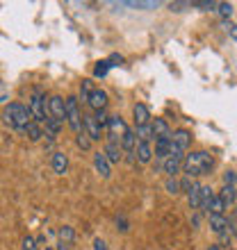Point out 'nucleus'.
Masks as SVG:
<instances>
[{"label": "nucleus", "instance_id": "nucleus-26", "mask_svg": "<svg viewBox=\"0 0 237 250\" xmlns=\"http://www.w3.org/2000/svg\"><path fill=\"white\" fill-rule=\"evenodd\" d=\"M110 68H112V62H110V60L98 62V64H96V68H94V78H105Z\"/></svg>", "mask_w": 237, "mask_h": 250}, {"label": "nucleus", "instance_id": "nucleus-28", "mask_svg": "<svg viewBox=\"0 0 237 250\" xmlns=\"http://www.w3.org/2000/svg\"><path fill=\"white\" fill-rule=\"evenodd\" d=\"M228 209V207H226V203L224 200H221V196H214V200H212V205H210V214H224V211Z\"/></svg>", "mask_w": 237, "mask_h": 250}, {"label": "nucleus", "instance_id": "nucleus-13", "mask_svg": "<svg viewBox=\"0 0 237 250\" xmlns=\"http://www.w3.org/2000/svg\"><path fill=\"white\" fill-rule=\"evenodd\" d=\"M132 116H135V125H151V109L144 103H137L132 107Z\"/></svg>", "mask_w": 237, "mask_h": 250}, {"label": "nucleus", "instance_id": "nucleus-19", "mask_svg": "<svg viewBox=\"0 0 237 250\" xmlns=\"http://www.w3.org/2000/svg\"><path fill=\"white\" fill-rule=\"evenodd\" d=\"M201 191H203V187L198 185V182H194V187H191V191L187 193V203H190L191 209H201Z\"/></svg>", "mask_w": 237, "mask_h": 250}, {"label": "nucleus", "instance_id": "nucleus-23", "mask_svg": "<svg viewBox=\"0 0 237 250\" xmlns=\"http://www.w3.org/2000/svg\"><path fill=\"white\" fill-rule=\"evenodd\" d=\"M212 200H214V193H212V189H210V187H203V191H201V211H208V214H210Z\"/></svg>", "mask_w": 237, "mask_h": 250}, {"label": "nucleus", "instance_id": "nucleus-43", "mask_svg": "<svg viewBox=\"0 0 237 250\" xmlns=\"http://www.w3.org/2000/svg\"><path fill=\"white\" fill-rule=\"evenodd\" d=\"M57 250H71V246L64 244V241H59V244H57Z\"/></svg>", "mask_w": 237, "mask_h": 250}, {"label": "nucleus", "instance_id": "nucleus-24", "mask_svg": "<svg viewBox=\"0 0 237 250\" xmlns=\"http://www.w3.org/2000/svg\"><path fill=\"white\" fill-rule=\"evenodd\" d=\"M23 132L27 134V139H30V141H39L41 137H46V134H44V130H41V125H39V123H34V121H32L30 125H27V127H25Z\"/></svg>", "mask_w": 237, "mask_h": 250}, {"label": "nucleus", "instance_id": "nucleus-18", "mask_svg": "<svg viewBox=\"0 0 237 250\" xmlns=\"http://www.w3.org/2000/svg\"><path fill=\"white\" fill-rule=\"evenodd\" d=\"M137 134H135V130H130L128 127V132L123 134V139H121V148H123V152L128 155V152H135L137 150Z\"/></svg>", "mask_w": 237, "mask_h": 250}, {"label": "nucleus", "instance_id": "nucleus-35", "mask_svg": "<svg viewBox=\"0 0 237 250\" xmlns=\"http://www.w3.org/2000/svg\"><path fill=\"white\" fill-rule=\"evenodd\" d=\"M191 187H194V178H190V175H185V178L180 180V191H187V193H190Z\"/></svg>", "mask_w": 237, "mask_h": 250}, {"label": "nucleus", "instance_id": "nucleus-25", "mask_svg": "<svg viewBox=\"0 0 237 250\" xmlns=\"http://www.w3.org/2000/svg\"><path fill=\"white\" fill-rule=\"evenodd\" d=\"M59 130H62V121L53 119V116H48V119H46V132H48V137H57Z\"/></svg>", "mask_w": 237, "mask_h": 250}, {"label": "nucleus", "instance_id": "nucleus-42", "mask_svg": "<svg viewBox=\"0 0 237 250\" xmlns=\"http://www.w3.org/2000/svg\"><path fill=\"white\" fill-rule=\"evenodd\" d=\"M110 62H112V66H117V64H121V62H123V57H121V55H112V57H110Z\"/></svg>", "mask_w": 237, "mask_h": 250}, {"label": "nucleus", "instance_id": "nucleus-22", "mask_svg": "<svg viewBox=\"0 0 237 250\" xmlns=\"http://www.w3.org/2000/svg\"><path fill=\"white\" fill-rule=\"evenodd\" d=\"M94 89H96V86H94L92 80H82V82H80V96H78V100H82V103H89Z\"/></svg>", "mask_w": 237, "mask_h": 250}, {"label": "nucleus", "instance_id": "nucleus-20", "mask_svg": "<svg viewBox=\"0 0 237 250\" xmlns=\"http://www.w3.org/2000/svg\"><path fill=\"white\" fill-rule=\"evenodd\" d=\"M135 134H137V141H144V144H151L155 139L153 125H135Z\"/></svg>", "mask_w": 237, "mask_h": 250}, {"label": "nucleus", "instance_id": "nucleus-36", "mask_svg": "<svg viewBox=\"0 0 237 250\" xmlns=\"http://www.w3.org/2000/svg\"><path fill=\"white\" fill-rule=\"evenodd\" d=\"M224 30H226V32H228V34H231L233 39L237 41V25H235V23H233V21H224Z\"/></svg>", "mask_w": 237, "mask_h": 250}, {"label": "nucleus", "instance_id": "nucleus-44", "mask_svg": "<svg viewBox=\"0 0 237 250\" xmlns=\"http://www.w3.org/2000/svg\"><path fill=\"white\" fill-rule=\"evenodd\" d=\"M208 250H221V248H219V246H210V248H208Z\"/></svg>", "mask_w": 237, "mask_h": 250}, {"label": "nucleus", "instance_id": "nucleus-3", "mask_svg": "<svg viewBox=\"0 0 237 250\" xmlns=\"http://www.w3.org/2000/svg\"><path fill=\"white\" fill-rule=\"evenodd\" d=\"M27 107H30V112H32L34 123H39V125L46 123V119H48V100H46V96H44L41 89H34L32 91Z\"/></svg>", "mask_w": 237, "mask_h": 250}, {"label": "nucleus", "instance_id": "nucleus-1", "mask_svg": "<svg viewBox=\"0 0 237 250\" xmlns=\"http://www.w3.org/2000/svg\"><path fill=\"white\" fill-rule=\"evenodd\" d=\"M214 166V157H212L208 150H194L187 152L183 159V173L190 175V178H201V175H208Z\"/></svg>", "mask_w": 237, "mask_h": 250}, {"label": "nucleus", "instance_id": "nucleus-4", "mask_svg": "<svg viewBox=\"0 0 237 250\" xmlns=\"http://www.w3.org/2000/svg\"><path fill=\"white\" fill-rule=\"evenodd\" d=\"M66 123L75 134H80L82 130V114H80V100L75 96H69L66 98Z\"/></svg>", "mask_w": 237, "mask_h": 250}, {"label": "nucleus", "instance_id": "nucleus-17", "mask_svg": "<svg viewBox=\"0 0 237 250\" xmlns=\"http://www.w3.org/2000/svg\"><path fill=\"white\" fill-rule=\"evenodd\" d=\"M151 125H153V134H155V139L171 137V134H173L171 127H169V123H166L165 119H153V121H151Z\"/></svg>", "mask_w": 237, "mask_h": 250}, {"label": "nucleus", "instance_id": "nucleus-34", "mask_svg": "<svg viewBox=\"0 0 237 250\" xmlns=\"http://www.w3.org/2000/svg\"><path fill=\"white\" fill-rule=\"evenodd\" d=\"M219 2H208V0H198V2H191V7H198V9H214Z\"/></svg>", "mask_w": 237, "mask_h": 250}, {"label": "nucleus", "instance_id": "nucleus-37", "mask_svg": "<svg viewBox=\"0 0 237 250\" xmlns=\"http://www.w3.org/2000/svg\"><path fill=\"white\" fill-rule=\"evenodd\" d=\"M228 232H231V237H237V214L228 216Z\"/></svg>", "mask_w": 237, "mask_h": 250}, {"label": "nucleus", "instance_id": "nucleus-21", "mask_svg": "<svg viewBox=\"0 0 237 250\" xmlns=\"http://www.w3.org/2000/svg\"><path fill=\"white\" fill-rule=\"evenodd\" d=\"M219 196H221V200L226 203V207H231V205H235V200H237V189L235 187L224 185L221 191H219Z\"/></svg>", "mask_w": 237, "mask_h": 250}, {"label": "nucleus", "instance_id": "nucleus-31", "mask_svg": "<svg viewBox=\"0 0 237 250\" xmlns=\"http://www.w3.org/2000/svg\"><path fill=\"white\" fill-rule=\"evenodd\" d=\"M165 189L171 193V196H176V193H180V182H178L176 178H166L165 182Z\"/></svg>", "mask_w": 237, "mask_h": 250}, {"label": "nucleus", "instance_id": "nucleus-16", "mask_svg": "<svg viewBox=\"0 0 237 250\" xmlns=\"http://www.w3.org/2000/svg\"><path fill=\"white\" fill-rule=\"evenodd\" d=\"M135 155H137V162H139V164H148L155 152H153L151 144H144V141H139V144H137V150H135Z\"/></svg>", "mask_w": 237, "mask_h": 250}, {"label": "nucleus", "instance_id": "nucleus-5", "mask_svg": "<svg viewBox=\"0 0 237 250\" xmlns=\"http://www.w3.org/2000/svg\"><path fill=\"white\" fill-rule=\"evenodd\" d=\"M125 132H128L125 121L121 119L118 114H112V116H110V123H107V141H117V144H121V139H123Z\"/></svg>", "mask_w": 237, "mask_h": 250}, {"label": "nucleus", "instance_id": "nucleus-8", "mask_svg": "<svg viewBox=\"0 0 237 250\" xmlns=\"http://www.w3.org/2000/svg\"><path fill=\"white\" fill-rule=\"evenodd\" d=\"M94 168L98 171L100 178H110L112 175V164H110V159L105 157V152H94Z\"/></svg>", "mask_w": 237, "mask_h": 250}, {"label": "nucleus", "instance_id": "nucleus-30", "mask_svg": "<svg viewBox=\"0 0 237 250\" xmlns=\"http://www.w3.org/2000/svg\"><path fill=\"white\" fill-rule=\"evenodd\" d=\"M123 5L135 7V9H155V7H158L160 2H153V0H151V2H142V0L137 2V0H130V2H123Z\"/></svg>", "mask_w": 237, "mask_h": 250}, {"label": "nucleus", "instance_id": "nucleus-33", "mask_svg": "<svg viewBox=\"0 0 237 250\" xmlns=\"http://www.w3.org/2000/svg\"><path fill=\"white\" fill-rule=\"evenodd\" d=\"M94 116H96V121H98L100 127H107V123H110V116H107L105 109H100V112H94Z\"/></svg>", "mask_w": 237, "mask_h": 250}, {"label": "nucleus", "instance_id": "nucleus-14", "mask_svg": "<svg viewBox=\"0 0 237 250\" xmlns=\"http://www.w3.org/2000/svg\"><path fill=\"white\" fill-rule=\"evenodd\" d=\"M183 159L185 157H166L165 159L162 168H165V173L169 175V178H176L178 173H180V168H183Z\"/></svg>", "mask_w": 237, "mask_h": 250}, {"label": "nucleus", "instance_id": "nucleus-40", "mask_svg": "<svg viewBox=\"0 0 237 250\" xmlns=\"http://www.w3.org/2000/svg\"><path fill=\"white\" fill-rule=\"evenodd\" d=\"M94 250H107V244L103 239H94Z\"/></svg>", "mask_w": 237, "mask_h": 250}, {"label": "nucleus", "instance_id": "nucleus-10", "mask_svg": "<svg viewBox=\"0 0 237 250\" xmlns=\"http://www.w3.org/2000/svg\"><path fill=\"white\" fill-rule=\"evenodd\" d=\"M171 144L176 146L178 150H183L187 152V148L191 146V132L190 130H185V127H180V130H176L171 134Z\"/></svg>", "mask_w": 237, "mask_h": 250}, {"label": "nucleus", "instance_id": "nucleus-2", "mask_svg": "<svg viewBox=\"0 0 237 250\" xmlns=\"http://www.w3.org/2000/svg\"><path fill=\"white\" fill-rule=\"evenodd\" d=\"M2 121H5V125L14 127V130H25L34 119H32L30 107L21 105V103H9V105L2 109Z\"/></svg>", "mask_w": 237, "mask_h": 250}, {"label": "nucleus", "instance_id": "nucleus-41", "mask_svg": "<svg viewBox=\"0 0 237 250\" xmlns=\"http://www.w3.org/2000/svg\"><path fill=\"white\" fill-rule=\"evenodd\" d=\"M117 225H121V232H128V228H130V225H128V221H125L123 216H117Z\"/></svg>", "mask_w": 237, "mask_h": 250}, {"label": "nucleus", "instance_id": "nucleus-7", "mask_svg": "<svg viewBox=\"0 0 237 250\" xmlns=\"http://www.w3.org/2000/svg\"><path fill=\"white\" fill-rule=\"evenodd\" d=\"M48 116H53V119L66 121V100L62 96H50L48 98Z\"/></svg>", "mask_w": 237, "mask_h": 250}, {"label": "nucleus", "instance_id": "nucleus-15", "mask_svg": "<svg viewBox=\"0 0 237 250\" xmlns=\"http://www.w3.org/2000/svg\"><path fill=\"white\" fill-rule=\"evenodd\" d=\"M50 166H53V171L57 173V175H64L66 168H69V157H66L64 152H53Z\"/></svg>", "mask_w": 237, "mask_h": 250}, {"label": "nucleus", "instance_id": "nucleus-27", "mask_svg": "<svg viewBox=\"0 0 237 250\" xmlns=\"http://www.w3.org/2000/svg\"><path fill=\"white\" fill-rule=\"evenodd\" d=\"M59 239H62L64 244H71L73 239H75V232H73L71 225H62V228H59Z\"/></svg>", "mask_w": 237, "mask_h": 250}, {"label": "nucleus", "instance_id": "nucleus-32", "mask_svg": "<svg viewBox=\"0 0 237 250\" xmlns=\"http://www.w3.org/2000/svg\"><path fill=\"white\" fill-rule=\"evenodd\" d=\"M75 141H78V146L82 150H89V148H92V139L87 137V132H80L78 137H75Z\"/></svg>", "mask_w": 237, "mask_h": 250}, {"label": "nucleus", "instance_id": "nucleus-45", "mask_svg": "<svg viewBox=\"0 0 237 250\" xmlns=\"http://www.w3.org/2000/svg\"><path fill=\"white\" fill-rule=\"evenodd\" d=\"M228 250H235V248H228Z\"/></svg>", "mask_w": 237, "mask_h": 250}, {"label": "nucleus", "instance_id": "nucleus-12", "mask_svg": "<svg viewBox=\"0 0 237 250\" xmlns=\"http://www.w3.org/2000/svg\"><path fill=\"white\" fill-rule=\"evenodd\" d=\"M87 105L92 107V112H100V109H107V91H103V89H98V86H96Z\"/></svg>", "mask_w": 237, "mask_h": 250}, {"label": "nucleus", "instance_id": "nucleus-9", "mask_svg": "<svg viewBox=\"0 0 237 250\" xmlns=\"http://www.w3.org/2000/svg\"><path fill=\"white\" fill-rule=\"evenodd\" d=\"M208 223H210V230L214 234H219V237L228 232V218H226V214H208Z\"/></svg>", "mask_w": 237, "mask_h": 250}, {"label": "nucleus", "instance_id": "nucleus-11", "mask_svg": "<svg viewBox=\"0 0 237 250\" xmlns=\"http://www.w3.org/2000/svg\"><path fill=\"white\" fill-rule=\"evenodd\" d=\"M105 157L110 159V164H118V162H123V148H121V144H117V141H105Z\"/></svg>", "mask_w": 237, "mask_h": 250}, {"label": "nucleus", "instance_id": "nucleus-29", "mask_svg": "<svg viewBox=\"0 0 237 250\" xmlns=\"http://www.w3.org/2000/svg\"><path fill=\"white\" fill-rule=\"evenodd\" d=\"M217 12H219V16H221L224 21H228L233 16V5H231V2H219Z\"/></svg>", "mask_w": 237, "mask_h": 250}, {"label": "nucleus", "instance_id": "nucleus-38", "mask_svg": "<svg viewBox=\"0 0 237 250\" xmlns=\"http://www.w3.org/2000/svg\"><path fill=\"white\" fill-rule=\"evenodd\" d=\"M235 182H237V175H235V171H226V173H224V185H228V187H235Z\"/></svg>", "mask_w": 237, "mask_h": 250}, {"label": "nucleus", "instance_id": "nucleus-6", "mask_svg": "<svg viewBox=\"0 0 237 250\" xmlns=\"http://www.w3.org/2000/svg\"><path fill=\"white\" fill-rule=\"evenodd\" d=\"M82 130L87 132V137L92 141H100L103 139V127L98 125L94 114H82Z\"/></svg>", "mask_w": 237, "mask_h": 250}, {"label": "nucleus", "instance_id": "nucleus-39", "mask_svg": "<svg viewBox=\"0 0 237 250\" xmlns=\"http://www.w3.org/2000/svg\"><path fill=\"white\" fill-rule=\"evenodd\" d=\"M23 250H39V246H37V241L32 237H25L23 239Z\"/></svg>", "mask_w": 237, "mask_h": 250}]
</instances>
